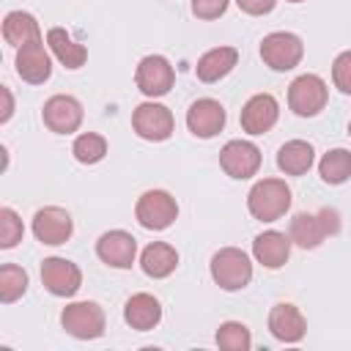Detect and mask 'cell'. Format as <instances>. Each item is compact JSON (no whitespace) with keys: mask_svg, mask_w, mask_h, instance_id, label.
I'll use <instances>...</instances> for the list:
<instances>
[{"mask_svg":"<svg viewBox=\"0 0 351 351\" xmlns=\"http://www.w3.org/2000/svg\"><path fill=\"white\" fill-rule=\"evenodd\" d=\"M214 340H217V346L222 351H250V346H252V335H250V329L241 321H225V324H219Z\"/></svg>","mask_w":351,"mask_h":351,"instance_id":"cell-28","label":"cell"},{"mask_svg":"<svg viewBox=\"0 0 351 351\" xmlns=\"http://www.w3.org/2000/svg\"><path fill=\"white\" fill-rule=\"evenodd\" d=\"M134 82H137V88H140L143 96L159 99V96L170 93V88L176 82V71H173V66H170L167 58H162V55H145L137 63Z\"/></svg>","mask_w":351,"mask_h":351,"instance_id":"cell-9","label":"cell"},{"mask_svg":"<svg viewBox=\"0 0 351 351\" xmlns=\"http://www.w3.org/2000/svg\"><path fill=\"white\" fill-rule=\"evenodd\" d=\"M74 233V222L71 214L60 206H44L33 214V236L47 244V247H58L66 244Z\"/></svg>","mask_w":351,"mask_h":351,"instance_id":"cell-12","label":"cell"},{"mask_svg":"<svg viewBox=\"0 0 351 351\" xmlns=\"http://www.w3.org/2000/svg\"><path fill=\"white\" fill-rule=\"evenodd\" d=\"M291 236H285V233H280V230H263V233H258L255 236V241H252V255H255V261L261 263V266H266V269H280V266H285L288 263V258H291Z\"/></svg>","mask_w":351,"mask_h":351,"instance_id":"cell-19","label":"cell"},{"mask_svg":"<svg viewBox=\"0 0 351 351\" xmlns=\"http://www.w3.org/2000/svg\"><path fill=\"white\" fill-rule=\"evenodd\" d=\"M230 0H192V14L203 22H211V19H219L225 11H228Z\"/></svg>","mask_w":351,"mask_h":351,"instance_id":"cell-32","label":"cell"},{"mask_svg":"<svg viewBox=\"0 0 351 351\" xmlns=\"http://www.w3.org/2000/svg\"><path fill=\"white\" fill-rule=\"evenodd\" d=\"M329 101V88L318 74H299L288 85V107L299 118L318 115Z\"/></svg>","mask_w":351,"mask_h":351,"instance_id":"cell-4","label":"cell"},{"mask_svg":"<svg viewBox=\"0 0 351 351\" xmlns=\"http://www.w3.org/2000/svg\"><path fill=\"white\" fill-rule=\"evenodd\" d=\"M96 255L112 269H132L137 258V239L126 230H107L96 241Z\"/></svg>","mask_w":351,"mask_h":351,"instance_id":"cell-15","label":"cell"},{"mask_svg":"<svg viewBox=\"0 0 351 351\" xmlns=\"http://www.w3.org/2000/svg\"><path fill=\"white\" fill-rule=\"evenodd\" d=\"M288 3H304V0H288Z\"/></svg>","mask_w":351,"mask_h":351,"instance_id":"cell-35","label":"cell"},{"mask_svg":"<svg viewBox=\"0 0 351 351\" xmlns=\"http://www.w3.org/2000/svg\"><path fill=\"white\" fill-rule=\"evenodd\" d=\"M47 47L52 49V55H55L66 69H80V66H85V60H88V49H85L80 41H74L63 27H49V30H47Z\"/></svg>","mask_w":351,"mask_h":351,"instance_id":"cell-24","label":"cell"},{"mask_svg":"<svg viewBox=\"0 0 351 351\" xmlns=\"http://www.w3.org/2000/svg\"><path fill=\"white\" fill-rule=\"evenodd\" d=\"M280 118V104L271 93H255L247 99V104L241 107V129L247 134H266Z\"/></svg>","mask_w":351,"mask_h":351,"instance_id":"cell-17","label":"cell"},{"mask_svg":"<svg viewBox=\"0 0 351 351\" xmlns=\"http://www.w3.org/2000/svg\"><path fill=\"white\" fill-rule=\"evenodd\" d=\"M247 208L261 222H274L291 208V186L282 178H261L247 192Z\"/></svg>","mask_w":351,"mask_h":351,"instance_id":"cell-1","label":"cell"},{"mask_svg":"<svg viewBox=\"0 0 351 351\" xmlns=\"http://www.w3.org/2000/svg\"><path fill=\"white\" fill-rule=\"evenodd\" d=\"M176 266H178V252H176L173 244H165V241L148 244V247L143 250V255H140V269H143L148 277H154V280L170 277V274L176 271Z\"/></svg>","mask_w":351,"mask_h":351,"instance_id":"cell-22","label":"cell"},{"mask_svg":"<svg viewBox=\"0 0 351 351\" xmlns=\"http://www.w3.org/2000/svg\"><path fill=\"white\" fill-rule=\"evenodd\" d=\"M318 176L324 184L329 186H337V184H346L351 178V151L346 148H332L321 156L318 162Z\"/></svg>","mask_w":351,"mask_h":351,"instance_id":"cell-26","label":"cell"},{"mask_svg":"<svg viewBox=\"0 0 351 351\" xmlns=\"http://www.w3.org/2000/svg\"><path fill=\"white\" fill-rule=\"evenodd\" d=\"M22 236H25V228H22L19 214L14 208L3 206L0 208V247L11 250V247H16L22 241Z\"/></svg>","mask_w":351,"mask_h":351,"instance_id":"cell-30","label":"cell"},{"mask_svg":"<svg viewBox=\"0 0 351 351\" xmlns=\"http://www.w3.org/2000/svg\"><path fill=\"white\" fill-rule=\"evenodd\" d=\"M225 121H228V112L217 99H197L186 110V129L200 140L217 137L225 129Z\"/></svg>","mask_w":351,"mask_h":351,"instance_id":"cell-14","label":"cell"},{"mask_svg":"<svg viewBox=\"0 0 351 351\" xmlns=\"http://www.w3.org/2000/svg\"><path fill=\"white\" fill-rule=\"evenodd\" d=\"M315 162V151L307 140H288L277 151V167L285 176H304Z\"/></svg>","mask_w":351,"mask_h":351,"instance_id":"cell-23","label":"cell"},{"mask_svg":"<svg viewBox=\"0 0 351 351\" xmlns=\"http://www.w3.org/2000/svg\"><path fill=\"white\" fill-rule=\"evenodd\" d=\"M60 326L77 340H96L104 335L107 318L96 302H71L60 313Z\"/></svg>","mask_w":351,"mask_h":351,"instance_id":"cell-5","label":"cell"},{"mask_svg":"<svg viewBox=\"0 0 351 351\" xmlns=\"http://www.w3.org/2000/svg\"><path fill=\"white\" fill-rule=\"evenodd\" d=\"M211 277L222 291H241L252 280V261L239 247H222L211 255Z\"/></svg>","mask_w":351,"mask_h":351,"instance_id":"cell-3","label":"cell"},{"mask_svg":"<svg viewBox=\"0 0 351 351\" xmlns=\"http://www.w3.org/2000/svg\"><path fill=\"white\" fill-rule=\"evenodd\" d=\"M3 38L11 47H22V44H30V41L41 38L36 16L27 14V11H8L5 19H3Z\"/></svg>","mask_w":351,"mask_h":351,"instance_id":"cell-25","label":"cell"},{"mask_svg":"<svg viewBox=\"0 0 351 351\" xmlns=\"http://www.w3.org/2000/svg\"><path fill=\"white\" fill-rule=\"evenodd\" d=\"M132 129L137 137H143L148 143H162L173 134L176 121H173L170 107H165L159 101H143L132 112Z\"/></svg>","mask_w":351,"mask_h":351,"instance_id":"cell-8","label":"cell"},{"mask_svg":"<svg viewBox=\"0 0 351 351\" xmlns=\"http://www.w3.org/2000/svg\"><path fill=\"white\" fill-rule=\"evenodd\" d=\"M123 321L137 329V332H148L162 321V304L156 296L151 293H134L126 299L123 304Z\"/></svg>","mask_w":351,"mask_h":351,"instance_id":"cell-21","label":"cell"},{"mask_svg":"<svg viewBox=\"0 0 351 351\" xmlns=\"http://www.w3.org/2000/svg\"><path fill=\"white\" fill-rule=\"evenodd\" d=\"M27 291V271L16 263H3L0 266V302L11 304L22 299Z\"/></svg>","mask_w":351,"mask_h":351,"instance_id":"cell-27","label":"cell"},{"mask_svg":"<svg viewBox=\"0 0 351 351\" xmlns=\"http://www.w3.org/2000/svg\"><path fill=\"white\" fill-rule=\"evenodd\" d=\"M302 55H304V44H302V38L296 33L277 30V33L263 36V41H261V58H263V63L271 71H291V69H296Z\"/></svg>","mask_w":351,"mask_h":351,"instance_id":"cell-7","label":"cell"},{"mask_svg":"<svg viewBox=\"0 0 351 351\" xmlns=\"http://www.w3.org/2000/svg\"><path fill=\"white\" fill-rule=\"evenodd\" d=\"M332 82H335V88L340 93L351 96V49H346V52H340L335 58V63H332Z\"/></svg>","mask_w":351,"mask_h":351,"instance_id":"cell-31","label":"cell"},{"mask_svg":"<svg viewBox=\"0 0 351 351\" xmlns=\"http://www.w3.org/2000/svg\"><path fill=\"white\" fill-rule=\"evenodd\" d=\"M269 332L280 343H299L307 335V321L296 304L280 302L269 310Z\"/></svg>","mask_w":351,"mask_h":351,"instance_id":"cell-18","label":"cell"},{"mask_svg":"<svg viewBox=\"0 0 351 351\" xmlns=\"http://www.w3.org/2000/svg\"><path fill=\"white\" fill-rule=\"evenodd\" d=\"M14 66H16V74H19L25 82H30V85H41V82H47L49 74H52V60H49V52L44 49V41H41V38L16 47Z\"/></svg>","mask_w":351,"mask_h":351,"instance_id":"cell-16","label":"cell"},{"mask_svg":"<svg viewBox=\"0 0 351 351\" xmlns=\"http://www.w3.org/2000/svg\"><path fill=\"white\" fill-rule=\"evenodd\" d=\"M71 154H74V159L80 165H96V162H101L107 156V140L101 134H96V132H85V134H80L74 140Z\"/></svg>","mask_w":351,"mask_h":351,"instance_id":"cell-29","label":"cell"},{"mask_svg":"<svg viewBox=\"0 0 351 351\" xmlns=\"http://www.w3.org/2000/svg\"><path fill=\"white\" fill-rule=\"evenodd\" d=\"M41 285L52 296H74L82 285V271L69 258H44L41 261Z\"/></svg>","mask_w":351,"mask_h":351,"instance_id":"cell-13","label":"cell"},{"mask_svg":"<svg viewBox=\"0 0 351 351\" xmlns=\"http://www.w3.org/2000/svg\"><path fill=\"white\" fill-rule=\"evenodd\" d=\"M236 5L250 16H263L277 5V0H236Z\"/></svg>","mask_w":351,"mask_h":351,"instance_id":"cell-33","label":"cell"},{"mask_svg":"<svg viewBox=\"0 0 351 351\" xmlns=\"http://www.w3.org/2000/svg\"><path fill=\"white\" fill-rule=\"evenodd\" d=\"M340 230V214L335 208H321L315 214L299 211L291 217L288 236L302 250H315L326 236H335Z\"/></svg>","mask_w":351,"mask_h":351,"instance_id":"cell-2","label":"cell"},{"mask_svg":"<svg viewBox=\"0 0 351 351\" xmlns=\"http://www.w3.org/2000/svg\"><path fill=\"white\" fill-rule=\"evenodd\" d=\"M348 134H351V123H348Z\"/></svg>","mask_w":351,"mask_h":351,"instance_id":"cell-36","label":"cell"},{"mask_svg":"<svg viewBox=\"0 0 351 351\" xmlns=\"http://www.w3.org/2000/svg\"><path fill=\"white\" fill-rule=\"evenodd\" d=\"M219 165L236 181L252 178L261 167V148L250 140H228L219 151Z\"/></svg>","mask_w":351,"mask_h":351,"instance_id":"cell-11","label":"cell"},{"mask_svg":"<svg viewBox=\"0 0 351 351\" xmlns=\"http://www.w3.org/2000/svg\"><path fill=\"white\" fill-rule=\"evenodd\" d=\"M239 63V49L236 47H214L208 52H203L197 58L195 74L200 82H219L222 77H228Z\"/></svg>","mask_w":351,"mask_h":351,"instance_id":"cell-20","label":"cell"},{"mask_svg":"<svg viewBox=\"0 0 351 351\" xmlns=\"http://www.w3.org/2000/svg\"><path fill=\"white\" fill-rule=\"evenodd\" d=\"M0 93H3V115H0V123H5V121L14 115V99H11V90H8L5 85H3Z\"/></svg>","mask_w":351,"mask_h":351,"instance_id":"cell-34","label":"cell"},{"mask_svg":"<svg viewBox=\"0 0 351 351\" xmlns=\"http://www.w3.org/2000/svg\"><path fill=\"white\" fill-rule=\"evenodd\" d=\"M134 217L145 230H167L178 217V203L165 189H148L137 197Z\"/></svg>","mask_w":351,"mask_h":351,"instance_id":"cell-6","label":"cell"},{"mask_svg":"<svg viewBox=\"0 0 351 351\" xmlns=\"http://www.w3.org/2000/svg\"><path fill=\"white\" fill-rule=\"evenodd\" d=\"M41 121L55 134H71L82 123V104L69 93L49 96L41 107Z\"/></svg>","mask_w":351,"mask_h":351,"instance_id":"cell-10","label":"cell"}]
</instances>
